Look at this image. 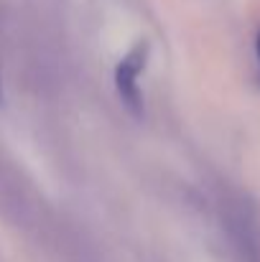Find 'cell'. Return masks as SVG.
<instances>
[{
	"label": "cell",
	"instance_id": "obj_2",
	"mask_svg": "<svg viewBox=\"0 0 260 262\" xmlns=\"http://www.w3.org/2000/svg\"><path fill=\"white\" fill-rule=\"evenodd\" d=\"M0 99H3V79H0Z\"/></svg>",
	"mask_w": 260,
	"mask_h": 262
},
{
	"label": "cell",
	"instance_id": "obj_3",
	"mask_svg": "<svg viewBox=\"0 0 260 262\" xmlns=\"http://www.w3.org/2000/svg\"><path fill=\"white\" fill-rule=\"evenodd\" d=\"M258 56H260V36H258Z\"/></svg>",
	"mask_w": 260,
	"mask_h": 262
},
{
	"label": "cell",
	"instance_id": "obj_1",
	"mask_svg": "<svg viewBox=\"0 0 260 262\" xmlns=\"http://www.w3.org/2000/svg\"><path fill=\"white\" fill-rule=\"evenodd\" d=\"M146 59H148V46L146 43H138L120 64H117V72H115V84L117 92L123 97V102L135 112L141 115L143 112V94H141V72L146 67Z\"/></svg>",
	"mask_w": 260,
	"mask_h": 262
}]
</instances>
